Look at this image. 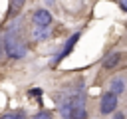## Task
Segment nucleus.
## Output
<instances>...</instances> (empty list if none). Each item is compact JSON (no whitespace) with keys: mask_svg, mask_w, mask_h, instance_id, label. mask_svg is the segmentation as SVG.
<instances>
[{"mask_svg":"<svg viewBox=\"0 0 127 119\" xmlns=\"http://www.w3.org/2000/svg\"><path fill=\"white\" fill-rule=\"evenodd\" d=\"M60 115L64 119H85V91L83 81L77 79L73 83V89L64 91V101H60Z\"/></svg>","mask_w":127,"mask_h":119,"instance_id":"1","label":"nucleus"},{"mask_svg":"<svg viewBox=\"0 0 127 119\" xmlns=\"http://www.w3.org/2000/svg\"><path fill=\"white\" fill-rule=\"evenodd\" d=\"M20 18L14 20L6 32H4V48H6V56L12 58V60H22L26 54H28V44L24 42V38L20 36Z\"/></svg>","mask_w":127,"mask_h":119,"instance_id":"2","label":"nucleus"},{"mask_svg":"<svg viewBox=\"0 0 127 119\" xmlns=\"http://www.w3.org/2000/svg\"><path fill=\"white\" fill-rule=\"evenodd\" d=\"M117 109V95L113 91H105L101 95V101H99V111L101 115H111L113 111Z\"/></svg>","mask_w":127,"mask_h":119,"instance_id":"3","label":"nucleus"},{"mask_svg":"<svg viewBox=\"0 0 127 119\" xmlns=\"http://www.w3.org/2000/svg\"><path fill=\"white\" fill-rule=\"evenodd\" d=\"M79 38H81V30H79V32H75V34H71V36L65 40L64 48H62V50L58 52V56L54 58V63H60V61H62V60H64V58H65V56L75 48V44H77V40H79Z\"/></svg>","mask_w":127,"mask_h":119,"instance_id":"4","label":"nucleus"},{"mask_svg":"<svg viewBox=\"0 0 127 119\" xmlns=\"http://www.w3.org/2000/svg\"><path fill=\"white\" fill-rule=\"evenodd\" d=\"M32 24L34 26H50L52 24V12L48 8H38L32 12Z\"/></svg>","mask_w":127,"mask_h":119,"instance_id":"5","label":"nucleus"},{"mask_svg":"<svg viewBox=\"0 0 127 119\" xmlns=\"http://www.w3.org/2000/svg\"><path fill=\"white\" fill-rule=\"evenodd\" d=\"M30 34H32V40L34 42H44V40L52 38V28L50 26H34Z\"/></svg>","mask_w":127,"mask_h":119,"instance_id":"6","label":"nucleus"},{"mask_svg":"<svg viewBox=\"0 0 127 119\" xmlns=\"http://www.w3.org/2000/svg\"><path fill=\"white\" fill-rule=\"evenodd\" d=\"M125 58V54L123 52H111V54H107L105 56V60H103V67L105 69H111V67H117L119 63H121V60Z\"/></svg>","mask_w":127,"mask_h":119,"instance_id":"7","label":"nucleus"},{"mask_svg":"<svg viewBox=\"0 0 127 119\" xmlns=\"http://www.w3.org/2000/svg\"><path fill=\"white\" fill-rule=\"evenodd\" d=\"M109 91H113L117 97L125 91V77L123 75H115L113 79H111V83H109Z\"/></svg>","mask_w":127,"mask_h":119,"instance_id":"8","label":"nucleus"},{"mask_svg":"<svg viewBox=\"0 0 127 119\" xmlns=\"http://www.w3.org/2000/svg\"><path fill=\"white\" fill-rule=\"evenodd\" d=\"M24 2L26 0H10V8H8V16H16L20 10H22V6H24Z\"/></svg>","mask_w":127,"mask_h":119,"instance_id":"9","label":"nucleus"},{"mask_svg":"<svg viewBox=\"0 0 127 119\" xmlns=\"http://www.w3.org/2000/svg\"><path fill=\"white\" fill-rule=\"evenodd\" d=\"M32 119H52V113H50V111H40V113H36Z\"/></svg>","mask_w":127,"mask_h":119,"instance_id":"10","label":"nucleus"},{"mask_svg":"<svg viewBox=\"0 0 127 119\" xmlns=\"http://www.w3.org/2000/svg\"><path fill=\"white\" fill-rule=\"evenodd\" d=\"M0 119H22V113H8V115H2Z\"/></svg>","mask_w":127,"mask_h":119,"instance_id":"11","label":"nucleus"},{"mask_svg":"<svg viewBox=\"0 0 127 119\" xmlns=\"http://www.w3.org/2000/svg\"><path fill=\"white\" fill-rule=\"evenodd\" d=\"M28 95H30V97H40V95H42V89L34 87V89H30V91H28Z\"/></svg>","mask_w":127,"mask_h":119,"instance_id":"12","label":"nucleus"},{"mask_svg":"<svg viewBox=\"0 0 127 119\" xmlns=\"http://www.w3.org/2000/svg\"><path fill=\"white\" fill-rule=\"evenodd\" d=\"M6 56V48H4V38H0V60Z\"/></svg>","mask_w":127,"mask_h":119,"instance_id":"13","label":"nucleus"},{"mask_svg":"<svg viewBox=\"0 0 127 119\" xmlns=\"http://www.w3.org/2000/svg\"><path fill=\"white\" fill-rule=\"evenodd\" d=\"M119 8H121V10L127 14V0H119Z\"/></svg>","mask_w":127,"mask_h":119,"instance_id":"14","label":"nucleus"},{"mask_svg":"<svg viewBox=\"0 0 127 119\" xmlns=\"http://www.w3.org/2000/svg\"><path fill=\"white\" fill-rule=\"evenodd\" d=\"M113 119H125V115L119 113V111H113Z\"/></svg>","mask_w":127,"mask_h":119,"instance_id":"15","label":"nucleus"},{"mask_svg":"<svg viewBox=\"0 0 127 119\" xmlns=\"http://www.w3.org/2000/svg\"><path fill=\"white\" fill-rule=\"evenodd\" d=\"M44 2H46V6H50V8L56 6V0H44Z\"/></svg>","mask_w":127,"mask_h":119,"instance_id":"16","label":"nucleus"}]
</instances>
